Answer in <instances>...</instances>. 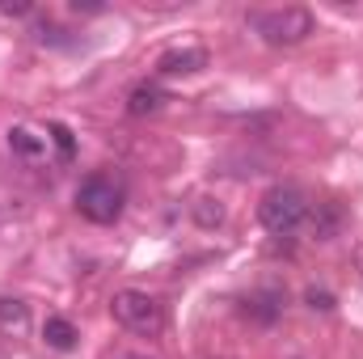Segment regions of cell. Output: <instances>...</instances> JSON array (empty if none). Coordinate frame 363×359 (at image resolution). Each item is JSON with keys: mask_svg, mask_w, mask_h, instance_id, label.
I'll use <instances>...</instances> for the list:
<instances>
[{"mask_svg": "<svg viewBox=\"0 0 363 359\" xmlns=\"http://www.w3.org/2000/svg\"><path fill=\"white\" fill-rule=\"evenodd\" d=\"M308 194L300 190V186H291V182H283V186H271L267 194H262V203H258V220L267 224V233L274 237H287V233H296L304 220H308Z\"/></svg>", "mask_w": 363, "mask_h": 359, "instance_id": "6da1fadb", "label": "cell"}, {"mask_svg": "<svg viewBox=\"0 0 363 359\" xmlns=\"http://www.w3.org/2000/svg\"><path fill=\"white\" fill-rule=\"evenodd\" d=\"M254 30L271 43V47H296L313 34V13L300 9V4H283V9H267V13H254L250 17Z\"/></svg>", "mask_w": 363, "mask_h": 359, "instance_id": "7a4b0ae2", "label": "cell"}, {"mask_svg": "<svg viewBox=\"0 0 363 359\" xmlns=\"http://www.w3.org/2000/svg\"><path fill=\"white\" fill-rule=\"evenodd\" d=\"M110 313H114V321L123 326V330H131V334H144V338H152V334H161V326H165V309L148 296V292H135V287H127V292H114V300H110Z\"/></svg>", "mask_w": 363, "mask_h": 359, "instance_id": "3957f363", "label": "cell"}, {"mask_svg": "<svg viewBox=\"0 0 363 359\" xmlns=\"http://www.w3.org/2000/svg\"><path fill=\"white\" fill-rule=\"evenodd\" d=\"M77 211L93 224H114L123 211V186L106 174H93L77 186Z\"/></svg>", "mask_w": 363, "mask_h": 359, "instance_id": "277c9868", "label": "cell"}, {"mask_svg": "<svg viewBox=\"0 0 363 359\" xmlns=\"http://www.w3.org/2000/svg\"><path fill=\"white\" fill-rule=\"evenodd\" d=\"M199 68H207V51L203 47H178V51H165L157 60V72L161 77H190Z\"/></svg>", "mask_w": 363, "mask_h": 359, "instance_id": "5b68a950", "label": "cell"}, {"mask_svg": "<svg viewBox=\"0 0 363 359\" xmlns=\"http://www.w3.org/2000/svg\"><path fill=\"white\" fill-rule=\"evenodd\" d=\"M9 153L17 161H26V165H38L47 157V140L38 131H30V127H9Z\"/></svg>", "mask_w": 363, "mask_h": 359, "instance_id": "8992f818", "label": "cell"}, {"mask_svg": "<svg viewBox=\"0 0 363 359\" xmlns=\"http://www.w3.org/2000/svg\"><path fill=\"white\" fill-rule=\"evenodd\" d=\"M342 220H347V216H342L338 203H321V207L313 211V237H317V241H334L338 228H342Z\"/></svg>", "mask_w": 363, "mask_h": 359, "instance_id": "52a82bcc", "label": "cell"}, {"mask_svg": "<svg viewBox=\"0 0 363 359\" xmlns=\"http://www.w3.org/2000/svg\"><path fill=\"white\" fill-rule=\"evenodd\" d=\"M161 106H165V93H161V85H135V89H131V97H127V110H131L135 118L157 114Z\"/></svg>", "mask_w": 363, "mask_h": 359, "instance_id": "ba28073f", "label": "cell"}, {"mask_svg": "<svg viewBox=\"0 0 363 359\" xmlns=\"http://www.w3.org/2000/svg\"><path fill=\"white\" fill-rule=\"evenodd\" d=\"M279 313H283V292L267 287V292H254V296H250V317H254V321L271 326Z\"/></svg>", "mask_w": 363, "mask_h": 359, "instance_id": "9c48e42d", "label": "cell"}, {"mask_svg": "<svg viewBox=\"0 0 363 359\" xmlns=\"http://www.w3.org/2000/svg\"><path fill=\"white\" fill-rule=\"evenodd\" d=\"M43 343L55 347V351H72V343H77V326H72L68 317H47V326H43Z\"/></svg>", "mask_w": 363, "mask_h": 359, "instance_id": "30bf717a", "label": "cell"}, {"mask_svg": "<svg viewBox=\"0 0 363 359\" xmlns=\"http://www.w3.org/2000/svg\"><path fill=\"white\" fill-rule=\"evenodd\" d=\"M26 326H30V309H26L21 300H13V296H0V330L21 334Z\"/></svg>", "mask_w": 363, "mask_h": 359, "instance_id": "8fae6325", "label": "cell"}, {"mask_svg": "<svg viewBox=\"0 0 363 359\" xmlns=\"http://www.w3.org/2000/svg\"><path fill=\"white\" fill-rule=\"evenodd\" d=\"M194 220H199L203 228H216V224L224 220V207H220V199H199V203H194Z\"/></svg>", "mask_w": 363, "mask_h": 359, "instance_id": "7c38bea8", "label": "cell"}, {"mask_svg": "<svg viewBox=\"0 0 363 359\" xmlns=\"http://www.w3.org/2000/svg\"><path fill=\"white\" fill-rule=\"evenodd\" d=\"M304 300H308V309H321V313H330V309H334V296H330L325 287H308V292H304Z\"/></svg>", "mask_w": 363, "mask_h": 359, "instance_id": "4fadbf2b", "label": "cell"}, {"mask_svg": "<svg viewBox=\"0 0 363 359\" xmlns=\"http://www.w3.org/2000/svg\"><path fill=\"white\" fill-rule=\"evenodd\" d=\"M38 43H51V47H68L64 30H60V26H51V21H43V26H38Z\"/></svg>", "mask_w": 363, "mask_h": 359, "instance_id": "5bb4252c", "label": "cell"}, {"mask_svg": "<svg viewBox=\"0 0 363 359\" xmlns=\"http://www.w3.org/2000/svg\"><path fill=\"white\" fill-rule=\"evenodd\" d=\"M51 140L60 144V153H64V157H72V136H68V127H60V123H55V127H51Z\"/></svg>", "mask_w": 363, "mask_h": 359, "instance_id": "9a60e30c", "label": "cell"}, {"mask_svg": "<svg viewBox=\"0 0 363 359\" xmlns=\"http://www.w3.org/2000/svg\"><path fill=\"white\" fill-rule=\"evenodd\" d=\"M0 13H4V17H26V13H30V4H13V0H0Z\"/></svg>", "mask_w": 363, "mask_h": 359, "instance_id": "2e32d148", "label": "cell"}, {"mask_svg": "<svg viewBox=\"0 0 363 359\" xmlns=\"http://www.w3.org/2000/svg\"><path fill=\"white\" fill-rule=\"evenodd\" d=\"M72 13H101V4H81V0H72Z\"/></svg>", "mask_w": 363, "mask_h": 359, "instance_id": "e0dca14e", "label": "cell"}, {"mask_svg": "<svg viewBox=\"0 0 363 359\" xmlns=\"http://www.w3.org/2000/svg\"><path fill=\"white\" fill-rule=\"evenodd\" d=\"M118 359H152V355H140V351H127V355H118Z\"/></svg>", "mask_w": 363, "mask_h": 359, "instance_id": "ac0fdd59", "label": "cell"}]
</instances>
